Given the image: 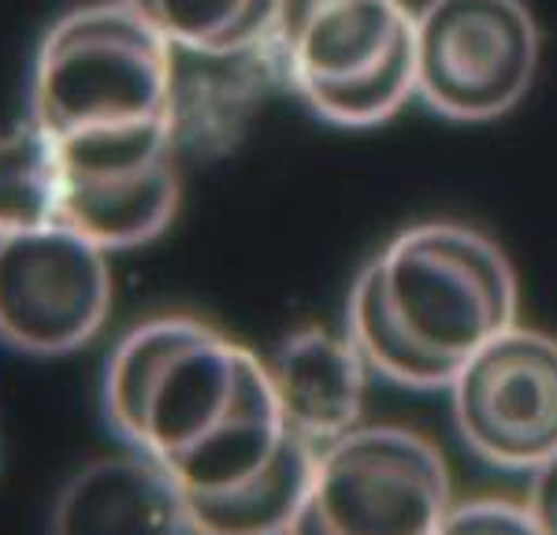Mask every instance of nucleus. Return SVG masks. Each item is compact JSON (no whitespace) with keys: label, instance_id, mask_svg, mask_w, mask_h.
<instances>
[{"label":"nucleus","instance_id":"9d476101","mask_svg":"<svg viewBox=\"0 0 557 535\" xmlns=\"http://www.w3.org/2000/svg\"><path fill=\"white\" fill-rule=\"evenodd\" d=\"M172 141L183 160H220L246 141L278 89L268 49L201 57L172 49Z\"/></svg>","mask_w":557,"mask_h":535},{"label":"nucleus","instance_id":"dca6fc26","mask_svg":"<svg viewBox=\"0 0 557 535\" xmlns=\"http://www.w3.org/2000/svg\"><path fill=\"white\" fill-rule=\"evenodd\" d=\"M438 535H543V532L535 528V521L528 517L524 506L483 498V502L454 506L446 513Z\"/></svg>","mask_w":557,"mask_h":535},{"label":"nucleus","instance_id":"7ed1b4c3","mask_svg":"<svg viewBox=\"0 0 557 535\" xmlns=\"http://www.w3.org/2000/svg\"><path fill=\"white\" fill-rule=\"evenodd\" d=\"M172 60L120 0L71 8L34 49L26 120L60 146L64 172L183 160L172 141Z\"/></svg>","mask_w":557,"mask_h":535},{"label":"nucleus","instance_id":"f03ea898","mask_svg":"<svg viewBox=\"0 0 557 535\" xmlns=\"http://www.w3.org/2000/svg\"><path fill=\"white\" fill-rule=\"evenodd\" d=\"M520 283L480 227L428 220L398 231L357 272L346 335L375 376L446 390L491 338L517 324Z\"/></svg>","mask_w":557,"mask_h":535},{"label":"nucleus","instance_id":"20e7f679","mask_svg":"<svg viewBox=\"0 0 557 535\" xmlns=\"http://www.w3.org/2000/svg\"><path fill=\"white\" fill-rule=\"evenodd\" d=\"M264 49L278 89L331 127H383L417 97L409 0H278Z\"/></svg>","mask_w":557,"mask_h":535},{"label":"nucleus","instance_id":"ddd939ff","mask_svg":"<svg viewBox=\"0 0 557 535\" xmlns=\"http://www.w3.org/2000/svg\"><path fill=\"white\" fill-rule=\"evenodd\" d=\"M317 450L294 439L275 465L235 490L209 498H183L190 535H290L309 495Z\"/></svg>","mask_w":557,"mask_h":535},{"label":"nucleus","instance_id":"6e6552de","mask_svg":"<svg viewBox=\"0 0 557 535\" xmlns=\"http://www.w3.org/2000/svg\"><path fill=\"white\" fill-rule=\"evenodd\" d=\"M465 446L498 469L532 472L557 453V338L517 320L454 376Z\"/></svg>","mask_w":557,"mask_h":535},{"label":"nucleus","instance_id":"f257e3e1","mask_svg":"<svg viewBox=\"0 0 557 535\" xmlns=\"http://www.w3.org/2000/svg\"><path fill=\"white\" fill-rule=\"evenodd\" d=\"M101 413L183 498L249 484L298 439L283 424L264 357L186 312L141 320L112 346Z\"/></svg>","mask_w":557,"mask_h":535},{"label":"nucleus","instance_id":"0eeeda50","mask_svg":"<svg viewBox=\"0 0 557 535\" xmlns=\"http://www.w3.org/2000/svg\"><path fill=\"white\" fill-rule=\"evenodd\" d=\"M108 257L67 223L0 235V346L38 361L86 350L112 316Z\"/></svg>","mask_w":557,"mask_h":535},{"label":"nucleus","instance_id":"423d86ee","mask_svg":"<svg viewBox=\"0 0 557 535\" xmlns=\"http://www.w3.org/2000/svg\"><path fill=\"white\" fill-rule=\"evenodd\" d=\"M543 34L524 0H424L417 101L438 120L494 123L532 94Z\"/></svg>","mask_w":557,"mask_h":535},{"label":"nucleus","instance_id":"39448f33","mask_svg":"<svg viewBox=\"0 0 557 535\" xmlns=\"http://www.w3.org/2000/svg\"><path fill=\"white\" fill-rule=\"evenodd\" d=\"M450 510L435 443L398 424H361L317 450L290 535H438Z\"/></svg>","mask_w":557,"mask_h":535},{"label":"nucleus","instance_id":"f3484780","mask_svg":"<svg viewBox=\"0 0 557 535\" xmlns=\"http://www.w3.org/2000/svg\"><path fill=\"white\" fill-rule=\"evenodd\" d=\"M528 517L543 535H557V453L543 465L532 469V487H528Z\"/></svg>","mask_w":557,"mask_h":535},{"label":"nucleus","instance_id":"2eb2a0df","mask_svg":"<svg viewBox=\"0 0 557 535\" xmlns=\"http://www.w3.org/2000/svg\"><path fill=\"white\" fill-rule=\"evenodd\" d=\"M64 157L34 120L0 130V235L60 223Z\"/></svg>","mask_w":557,"mask_h":535},{"label":"nucleus","instance_id":"9b49d317","mask_svg":"<svg viewBox=\"0 0 557 535\" xmlns=\"http://www.w3.org/2000/svg\"><path fill=\"white\" fill-rule=\"evenodd\" d=\"M49 535H190L183 490L138 450L104 453L60 487Z\"/></svg>","mask_w":557,"mask_h":535},{"label":"nucleus","instance_id":"f8f14e48","mask_svg":"<svg viewBox=\"0 0 557 535\" xmlns=\"http://www.w3.org/2000/svg\"><path fill=\"white\" fill-rule=\"evenodd\" d=\"M183 160L127 172H64L60 223L75 227L108 253L149 246L172 227L183 201Z\"/></svg>","mask_w":557,"mask_h":535},{"label":"nucleus","instance_id":"4468645a","mask_svg":"<svg viewBox=\"0 0 557 535\" xmlns=\"http://www.w3.org/2000/svg\"><path fill=\"white\" fill-rule=\"evenodd\" d=\"M175 52L227 57L268 41L278 0H120Z\"/></svg>","mask_w":557,"mask_h":535},{"label":"nucleus","instance_id":"1a4fd4ad","mask_svg":"<svg viewBox=\"0 0 557 535\" xmlns=\"http://www.w3.org/2000/svg\"><path fill=\"white\" fill-rule=\"evenodd\" d=\"M264 369L286 432L312 450L361 427L372 369L346 332L298 327L264 357Z\"/></svg>","mask_w":557,"mask_h":535}]
</instances>
